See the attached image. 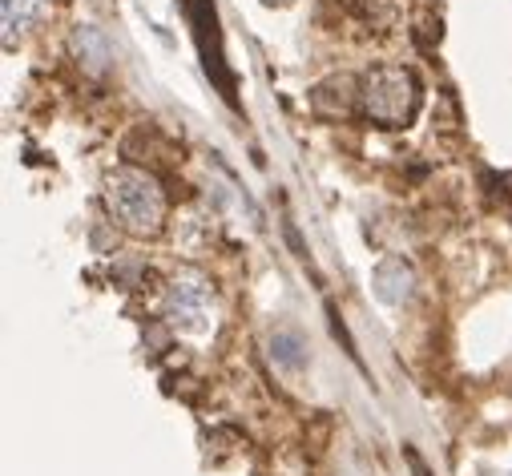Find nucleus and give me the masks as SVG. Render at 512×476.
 Wrapping results in <instances>:
<instances>
[{"mask_svg": "<svg viewBox=\"0 0 512 476\" xmlns=\"http://www.w3.org/2000/svg\"><path fill=\"white\" fill-rule=\"evenodd\" d=\"M105 210H109L113 226H121L130 238H158L166 230L170 198L150 170L117 166L105 178Z\"/></svg>", "mask_w": 512, "mask_h": 476, "instance_id": "1", "label": "nucleus"}, {"mask_svg": "<svg viewBox=\"0 0 512 476\" xmlns=\"http://www.w3.org/2000/svg\"><path fill=\"white\" fill-rule=\"evenodd\" d=\"M359 113L379 130H404L424 105V85L408 65H375L359 77Z\"/></svg>", "mask_w": 512, "mask_h": 476, "instance_id": "2", "label": "nucleus"}, {"mask_svg": "<svg viewBox=\"0 0 512 476\" xmlns=\"http://www.w3.org/2000/svg\"><path fill=\"white\" fill-rule=\"evenodd\" d=\"M190 21H194V37H198V49H202V65L214 81V89L226 97V105H238V85H234V69L226 65V53H222V29H218V13L210 0H190Z\"/></svg>", "mask_w": 512, "mask_h": 476, "instance_id": "3", "label": "nucleus"}, {"mask_svg": "<svg viewBox=\"0 0 512 476\" xmlns=\"http://www.w3.org/2000/svg\"><path fill=\"white\" fill-rule=\"evenodd\" d=\"M166 315L182 327V331H206L210 315H214V291L202 275L182 271L170 279L166 287Z\"/></svg>", "mask_w": 512, "mask_h": 476, "instance_id": "4", "label": "nucleus"}, {"mask_svg": "<svg viewBox=\"0 0 512 476\" xmlns=\"http://www.w3.org/2000/svg\"><path fill=\"white\" fill-rule=\"evenodd\" d=\"M359 85L363 81L351 73H331L311 89V109L327 122H343V117L359 113Z\"/></svg>", "mask_w": 512, "mask_h": 476, "instance_id": "5", "label": "nucleus"}, {"mask_svg": "<svg viewBox=\"0 0 512 476\" xmlns=\"http://www.w3.org/2000/svg\"><path fill=\"white\" fill-rule=\"evenodd\" d=\"M69 49H73V61L93 77H101L113 65V41L97 25H77L69 37Z\"/></svg>", "mask_w": 512, "mask_h": 476, "instance_id": "6", "label": "nucleus"}, {"mask_svg": "<svg viewBox=\"0 0 512 476\" xmlns=\"http://www.w3.org/2000/svg\"><path fill=\"white\" fill-rule=\"evenodd\" d=\"M371 287H375V295H379L383 303L400 307V303H408L412 291H416V271H412L404 259H383V263L371 271Z\"/></svg>", "mask_w": 512, "mask_h": 476, "instance_id": "7", "label": "nucleus"}, {"mask_svg": "<svg viewBox=\"0 0 512 476\" xmlns=\"http://www.w3.org/2000/svg\"><path fill=\"white\" fill-rule=\"evenodd\" d=\"M271 355H275V364H283V368H291V372L307 368V347H303V335H299V331H291V327H283V331H275V335H271Z\"/></svg>", "mask_w": 512, "mask_h": 476, "instance_id": "8", "label": "nucleus"}, {"mask_svg": "<svg viewBox=\"0 0 512 476\" xmlns=\"http://www.w3.org/2000/svg\"><path fill=\"white\" fill-rule=\"evenodd\" d=\"M33 21V0H5V33H21Z\"/></svg>", "mask_w": 512, "mask_h": 476, "instance_id": "9", "label": "nucleus"}, {"mask_svg": "<svg viewBox=\"0 0 512 476\" xmlns=\"http://www.w3.org/2000/svg\"><path fill=\"white\" fill-rule=\"evenodd\" d=\"M404 456H408V464H412V472H416V476H428V464L420 460V452H416V448H404Z\"/></svg>", "mask_w": 512, "mask_h": 476, "instance_id": "10", "label": "nucleus"}, {"mask_svg": "<svg viewBox=\"0 0 512 476\" xmlns=\"http://www.w3.org/2000/svg\"><path fill=\"white\" fill-rule=\"evenodd\" d=\"M263 5H291V0H263Z\"/></svg>", "mask_w": 512, "mask_h": 476, "instance_id": "11", "label": "nucleus"}]
</instances>
